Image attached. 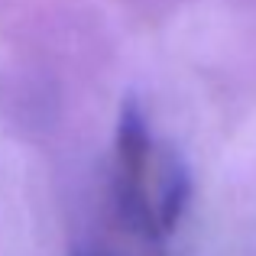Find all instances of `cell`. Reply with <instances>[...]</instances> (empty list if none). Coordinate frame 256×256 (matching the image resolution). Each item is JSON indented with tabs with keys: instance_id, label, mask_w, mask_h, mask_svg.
Returning a JSON list of instances; mask_svg holds the SVG:
<instances>
[{
	"instance_id": "obj_1",
	"label": "cell",
	"mask_w": 256,
	"mask_h": 256,
	"mask_svg": "<svg viewBox=\"0 0 256 256\" xmlns=\"http://www.w3.org/2000/svg\"><path fill=\"white\" fill-rule=\"evenodd\" d=\"M152 175H156V156H152V136L146 126V114L133 98L124 100L117 124V198L126 224L136 230L159 237L156 214H152Z\"/></svg>"
}]
</instances>
